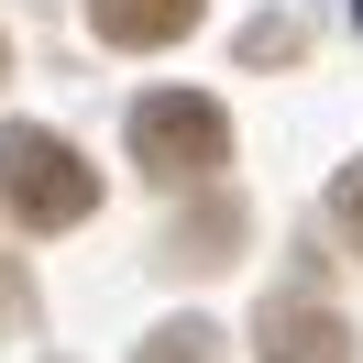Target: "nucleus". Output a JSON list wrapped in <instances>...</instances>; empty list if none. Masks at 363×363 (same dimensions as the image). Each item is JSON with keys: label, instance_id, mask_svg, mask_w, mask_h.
<instances>
[{"label": "nucleus", "instance_id": "1", "mask_svg": "<svg viewBox=\"0 0 363 363\" xmlns=\"http://www.w3.org/2000/svg\"><path fill=\"white\" fill-rule=\"evenodd\" d=\"M0 199H11L23 231H77L99 209V165L45 121H0Z\"/></svg>", "mask_w": 363, "mask_h": 363}, {"label": "nucleus", "instance_id": "2", "mask_svg": "<svg viewBox=\"0 0 363 363\" xmlns=\"http://www.w3.org/2000/svg\"><path fill=\"white\" fill-rule=\"evenodd\" d=\"M133 165H143V177H165V187H209V177L231 165V121H220V99H187V89L133 99Z\"/></svg>", "mask_w": 363, "mask_h": 363}, {"label": "nucleus", "instance_id": "3", "mask_svg": "<svg viewBox=\"0 0 363 363\" xmlns=\"http://www.w3.org/2000/svg\"><path fill=\"white\" fill-rule=\"evenodd\" d=\"M253 363H352V330H341V308H319V297H264Z\"/></svg>", "mask_w": 363, "mask_h": 363}, {"label": "nucleus", "instance_id": "4", "mask_svg": "<svg viewBox=\"0 0 363 363\" xmlns=\"http://www.w3.org/2000/svg\"><path fill=\"white\" fill-rule=\"evenodd\" d=\"M199 11L209 0H89V33L121 45V55H155V45H177V33H199Z\"/></svg>", "mask_w": 363, "mask_h": 363}, {"label": "nucleus", "instance_id": "5", "mask_svg": "<svg viewBox=\"0 0 363 363\" xmlns=\"http://www.w3.org/2000/svg\"><path fill=\"white\" fill-rule=\"evenodd\" d=\"M143 363H220V352H209V330H199V319H177V330H155V341H143Z\"/></svg>", "mask_w": 363, "mask_h": 363}, {"label": "nucleus", "instance_id": "6", "mask_svg": "<svg viewBox=\"0 0 363 363\" xmlns=\"http://www.w3.org/2000/svg\"><path fill=\"white\" fill-rule=\"evenodd\" d=\"M330 220H341V242H352V253H363V165H352V177H341V187H330Z\"/></svg>", "mask_w": 363, "mask_h": 363}, {"label": "nucleus", "instance_id": "7", "mask_svg": "<svg viewBox=\"0 0 363 363\" xmlns=\"http://www.w3.org/2000/svg\"><path fill=\"white\" fill-rule=\"evenodd\" d=\"M0 308H23V286H11V297H0Z\"/></svg>", "mask_w": 363, "mask_h": 363}]
</instances>
